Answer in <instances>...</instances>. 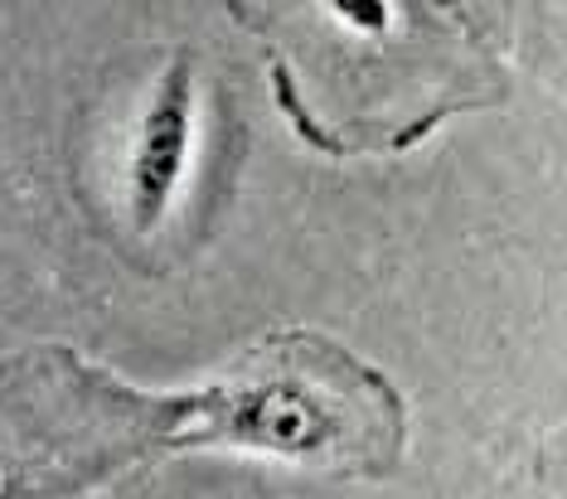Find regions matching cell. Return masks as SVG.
Here are the masks:
<instances>
[{
    "label": "cell",
    "mask_w": 567,
    "mask_h": 499,
    "mask_svg": "<svg viewBox=\"0 0 567 499\" xmlns=\"http://www.w3.org/2000/svg\"><path fill=\"white\" fill-rule=\"evenodd\" d=\"M69 368L40 360L0 368V499H69L112 470V451H63L69 446Z\"/></svg>",
    "instance_id": "7a4b0ae2"
},
{
    "label": "cell",
    "mask_w": 567,
    "mask_h": 499,
    "mask_svg": "<svg viewBox=\"0 0 567 499\" xmlns=\"http://www.w3.org/2000/svg\"><path fill=\"white\" fill-rule=\"evenodd\" d=\"M189 146H195V69L179 54L141 107L132 156H126V214L136 233H156L171 214L189 170Z\"/></svg>",
    "instance_id": "3957f363"
},
{
    "label": "cell",
    "mask_w": 567,
    "mask_h": 499,
    "mask_svg": "<svg viewBox=\"0 0 567 499\" xmlns=\"http://www.w3.org/2000/svg\"><path fill=\"white\" fill-rule=\"evenodd\" d=\"M199 422L179 437H228L252 451H277L291 460H340L354 466V451L398 441L393 398L383 383L320 344V364L281 360V340L267 344L252 364H238L234 378L189 403Z\"/></svg>",
    "instance_id": "6da1fadb"
},
{
    "label": "cell",
    "mask_w": 567,
    "mask_h": 499,
    "mask_svg": "<svg viewBox=\"0 0 567 499\" xmlns=\"http://www.w3.org/2000/svg\"><path fill=\"white\" fill-rule=\"evenodd\" d=\"M330 6L359 30H383V0H330Z\"/></svg>",
    "instance_id": "277c9868"
}]
</instances>
